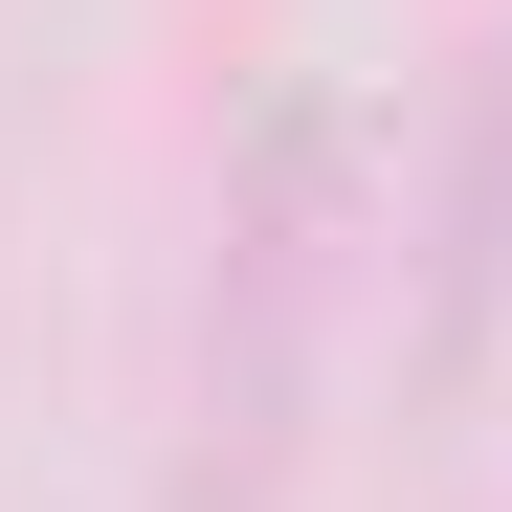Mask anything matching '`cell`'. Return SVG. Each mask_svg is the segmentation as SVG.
<instances>
[{
  "mask_svg": "<svg viewBox=\"0 0 512 512\" xmlns=\"http://www.w3.org/2000/svg\"><path fill=\"white\" fill-rule=\"evenodd\" d=\"M357 312V90H268L223 156V268H201V512H268L312 446V357Z\"/></svg>",
  "mask_w": 512,
  "mask_h": 512,
  "instance_id": "6da1fadb",
  "label": "cell"
},
{
  "mask_svg": "<svg viewBox=\"0 0 512 512\" xmlns=\"http://www.w3.org/2000/svg\"><path fill=\"white\" fill-rule=\"evenodd\" d=\"M490 312H512V45H490L468 179H446V223H423V379H468V357H490Z\"/></svg>",
  "mask_w": 512,
  "mask_h": 512,
  "instance_id": "7a4b0ae2",
  "label": "cell"
}]
</instances>
